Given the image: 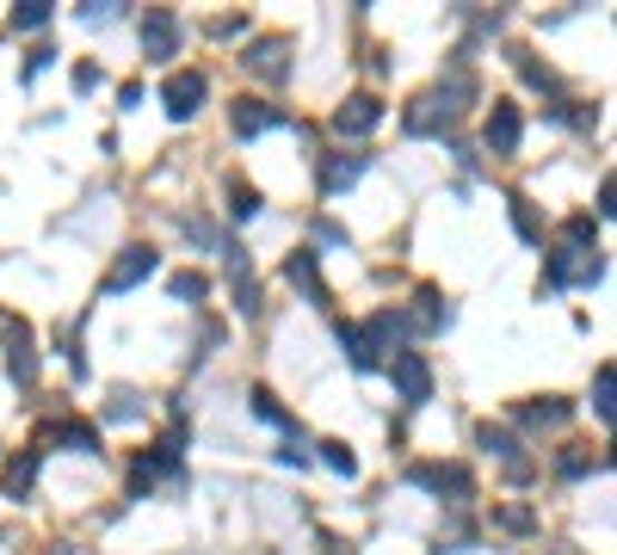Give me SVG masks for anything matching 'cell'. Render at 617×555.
Returning <instances> with one entry per match:
<instances>
[{
	"mask_svg": "<svg viewBox=\"0 0 617 555\" xmlns=\"http://www.w3.org/2000/svg\"><path fill=\"white\" fill-rule=\"evenodd\" d=\"M228 278H235V309H242V315H259V284H254V272H247L242 260H228Z\"/></svg>",
	"mask_w": 617,
	"mask_h": 555,
	"instance_id": "cell-23",
	"label": "cell"
},
{
	"mask_svg": "<svg viewBox=\"0 0 617 555\" xmlns=\"http://www.w3.org/2000/svg\"><path fill=\"white\" fill-rule=\"evenodd\" d=\"M359 173H364V155H327V160H322V192L334 198V192H346Z\"/></svg>",
	"mask_w": 617,
	"mask_h": 555,
	"instance_id": "cell-19",
	"label": "cell"
},
{
	"mask_svg": "<svg viewBox=\"0 0 617 555\" xmlns=\"http://www.w3.org/2000/svg\"><path fill=\"white\" fill-rule=\"evenodd\" d=\"M242 62L254 68L259 80H284V75H291V38H254Z\"/></svg>",
	"mask_w": 617,
	"mask_h": 555,
	"instance_id": "cell-13",
	"label": "cell"
},
{
	"mask_svg": "<svg viewBox=\"0 0 617 555\" xmlns=\"http://www.w3.org/2000/svg\"><path fill=\"white\" fill-rule=\"evenodd\" d=\"M568 413H575V408H568V401H556V396H543V401H519V420H525V426H562Z\"/></svg>",
	"mask_w": 617,
	"mask_h": 555,
	"instance_id": "cell-21",
	"label": "cell"
},
{
	"mask_svg": "<svg viewBox=\"0 0 617 555\" xmlns=\"http://www.w3.org/2000/svg\"><path fill=\"white\" fill-rule=\"evenodd\" d=\"M228 124H235V136H266V130H278V124H284V111L266 106V99H235Z\"/></svg>",
	"mask_w": 617,
	"mask_h": 555,
	"instance_id": "cell-14",
	"label": "cell"
},
{
	"mask_svg": "<svg viewBox=\"0 0 617 555\" xmlns=\"http://www.w3.org/2000/svg\"><path fill=\"white\" fill-rule=\"evenodd\" d=\"M204 99H210V80H204L198 68H174V75L161 80V106H167V118H174V124L198 118Z\"/></svg>",
	"mask_w": 617,
	"mask_h": 555,
	"instance_id": "cell-7",
	"label": "cell"
},
{
	"mask_svg": "<svg viewBox=\"0 0 617 555\" xmlns=\"http://www.w3.org/2000/svg\"><path fill=\"white\" fill-rule=\"evenodd\" d=\"M50 26V0H19L13 7V31H38Z\"/></svg>",
	"mask_w": 617,
	"mask_h": 555,
	"instance_id": "cell-28",
	"label": "cell"
},
{
	"mask_svg": "<svg viewBox=\"0 0 617 555\" xmlns=\"http://www.w3.org/2000/svg\"><path fill=\"white\" fill-rule=\"evenodd\" d=\"M500 525H507V530H531V525H537V518H531V513H525V506H507V513H500Z\"/></svg>",
	"mask_w": 617,
	"mask_h": 555,
	"instance_id": "cell-31",
	"label": "cell"
},
{
	"mask_svg": "<svg viewBox=\"0 0 617 555\" xmlns=\"http://www.w3.org/2000/svg\"><path fill=\"white\" fill-rule=\"evenodd\" d=\"M284 278H291L308 303H327V284H322V272H315V253H308V247H296L291 260H284Z\"/></svg>",
	"mask_w": 617,
	"mask_h": 555,
	"instance_id": "cell-16",
	"label": "cell"
},
{
	"mask_svg": "<svg viewBox=\"0 0 617 555\" xmlns=\"http://www.w3.org/2000/svg\"><path fill=\"white\" fill-rule=\"evenodd\" d=\"M519 136H525L519 106H512V99H494V106H488V124H482V143L494 148V155H512V148H519Z\"/></svg>",
	"mask_w": 617,
	"mask_h": 555,
	"instance_id": "cell-10",
	"label": "cell"
},
{
	"mask_svg": "<svg viewBox=\"0 0 617 555\" xmlns=\"http://www.w3.org/2000/svg\"><path fill=\"white\" fill-rule=\"evenodd\" d=\"M476 445H482V450H494V457H507V469H512V463H525V457H519V438H512L507 426H494V420H482V426H476Z\"/></svg>",
	"mask_w": 617,
	"mask_h": 555,
	"instance_id": "cell-20",
	"label": "cell"
},
{
	"mask_svg": "<svg viewBox=\"0 0 617 555\" xmlns=\"http://www.w3.org/2000/svg\"><path fill=\"white\" fill-rule=\"evenodd\" d=\"M155 265H161V253H155V247H143V241H130V247H124L118 260L106 265V278H99V291H106V296L136 291V284H148V278H155Z\"/></svg>",
	"mask_w": 617,
	"mask_h": 555,
	"instance_id": "cell-6",
	"label": "cell"
},
{
	"mask_svg": "<svg viewBox=\"0 0 617 555\" xmlns=\"http://www.w3.org/2000/svg\"><path fill=\"white\" fill-rule=\"evenodd\" d=\"M179 450H186V426H167V438L155 450H143L136 457V469H130V494H143V488H155L161 476H179Z\"/></svg>",
	"mask_w": 617,
	"mask_h": 555,
	"instance_id": "cell-4",
	"label": "cell"
},
{
	"mask_svg": "<svg viewBox=\"0 0 617 555\" xmlns=\"http://www.w3.org/2000/svg\"><path fill=\"white\" fill-rule=\"evenodd\" d=\"M143 50H148V62H167L179 50V19L167 7H148L143 13Z\"/></svg>",
	"mask_w": 617,
	"mask_h": 555,
	"instance_id": "cell-12",
	"label": "cell"
},
{
	"mask_svg": "<svg viewBox=\"0 0 617 555\" xmlns=\"http://www.w3.org/2000/svg\"><path fill=\"white\" fill-rule=\"evenodd\" d=\"M390 333H402V321H395V315H371L364 328H340V345H346L352 370H376V364H383Z\"/></svg>",
	"mask_w": 617,
	"mask_h": 555,
	"instance_id": "cell-3",
	"label": "cell"
},
{
	"mask_svg": "<svg viewBox=\"0 0 617 555\" xmlns=\"http://www.w3.org/2000/svg\"><path fill=\"white\" fill-rule=\"evenodd\" d=\"M390 377H395V396H402L408 408H427V401H432V364H427V352H395L390 358Z\"/></svg>",
	"mask_w": 617,
	"mask_h": 555,
	"instance_id": "cell-9",
	"label": "cell"
},
{
	"mask_svg": "<svg viewBox=\"0 0 617 555\" xmlns=\"http://www.w3.org/2000/svg\"><path fill=\"white\" fill-rule=\"evenodd\" d=\"M395 321H402V333H439L444 321H451V309H444V303H439V291L427 284V291L414 296V309H408V315H395Z\"/></svg>",
	"mask_w": 617,
	"mask_h": 555,
	"instance_id": "cell-15",
	"label": "cell"
},
{
	"mask_svg": "<svg viewBox=\"0 0 617 555\" xmlns=\"http://www.w3.org/2000/svg\"><path fill=\"white\" fill-rule=\"evenodd\" d=\"M278 463H291V469H296V463H308V450H303V438H291V445H284V450H278Z\"/></svg>",
	"mask_w": 617,
	"mask_h": 555,
	"instance_id": "cell-32",
	"label": "cell"
},
{
	"mask_svg": "<svg viewBox=\"0 0 617 555\" xmlns=\"http://www.w3.org/2000/svg\"><path fill=\"white\" fill-rule=\"evenodd\" d=\"M476 93V80L470 75H451V87H432V93H420L414 106L402 111V124H408V136H439V130H451L457 124V99H470Z\"/></svg>",
	"mask_w": 617,
	"mask_h": 555,
	"instance_id": "cell-2",
	"label": "cell"
},
{
	"mask_svg": "<svg viewBox=\"0 0 617 555\" xmlns=\"http://www.w3.org/2000/svg\"><path fill=\"white\" fill-rule=\"evenodd\" d=\"M43 438L68 445V450H99V426H87V420H56V426H43Z\"/></svg>",
	"mask_w": 617,
	"mask_h": 555,
	"instance_id": "cell-18",
	"label": "cell"
},
{
	"mask_svg": "<svg viewBox=\"0 0 617 555\" xmlns=\"http://www.w3.org/2000/svg\"><path fill=\"white\" fill-rule=\"evenodd\" d=\"M0 488H7V500H26V494L38 488V450H13V463H7Z\"/></svg>",
	"mask_w": 617,
	"mask_h": 555,
	"instance_id": "cell-17",
	"label": "cell"
},
{
	"mask_svg": "<svg viewBox=\"0 0 617 555\" xmlns=\"http://www.w3.org/2000/svg\"><path fill=\"white\" fill-rule=\"evenodd\" d=\"M507 204H512V228H519V241H543V228H537L531 198H507Z\"/></svg>",
	"mask_w": 617,
	"mask_h": 555,
	"instance_id": "cell-29",
	"label": "cell"
},
{
	"mask_svg": "<svg viewBox=\"0 0 617 555\" xmlns=\"http://www.w3.org/2000/svg\"><path fill=\"white\" fill-rule=\"evenodd\" d=\"M592 413H599V420H611V413H617V370L611 364L592 370Z\"/></svg>",
	"mask_w": 617,
	"mask_h": 555,
	"instance_id": "cell-22",
	"label": "cell"
},
{
	"mask_svg": "<svg viewBox=\"0 0 617 555\" xmlns=\"http://www.w3.org/2000/svg\"><path fill=\"white\" fill-rule=\"evenodd\" d=\"M383 124V99L376 93H352L346 106H334V130L340 136H371Z\"/></svg>",
	"mask_w": 617,
	"mask_h": 555,
	"instance_id": "cell-11",
	"label": "cell"
},
{
	"mask_svg": "<svg viewBox=\"0 0 617 555\" xmlns=\"http://www.w3.org/2000/svg\"><path fill=\"white\" fill-rule=\"evenodd\" d=\"M408 481H414V488H427V494H451V500H470L476 494V481H470V469H463V463H414V469H408Z\"/></svg>",
	"mask_w": 617,
	"mask_h": 555,
	"instance_id": "cell-8",
	"label": "cell"
},
{
	"mask_svg": "<svg viewBox=\"0 0 617 555\" xmlns=\"http://www.w3.org/2000/svg\"><path fill=\"white\" fill-rule=\"evenodd\" d=\"M167 291H174L179 303H204V296H210V278H204V272H174Z\"/></svg>",
	"mask_w": 617,
	"mask_h": 555,
	"instance_id": "cell-26",
	"label": "cell"
},
{
	"mask_svg": "<svg viewBox=\"0 0 617 555\" xmlns=\"http://www.w3.org/2000/svg\"><path fill=\"white\" fill-rule=\"evenodd\" d=\"M587 463H592L587 445H568L562 457H556V469H562V476H587Z\"/></svg>",
	"mask_w": 617,
	"mask_h": 555,
	"instance_id": "cell-30",
	"label": "cell"
},
{
	"mask_svg": "<svg viewBox=\"0 0 617 555\" xmlns=\"http://www.w3.org/2000/svg\"><path fill=\"white\" fill-rule=\"evenodd\" d=\"M254 413H259V420H266V426H284V432H291V438H303V432H296V420H291V413H284V401L272 396L266 383L254 389Z\"/></svg>",
	"mask_w": 617,
	"mask_h": 555,
	"instance_id": "cell-24",
	"label": "cell"
},
{
	"mask_svg": "<svg viewBox=\"0 0 617 555\" xmlns=\"http://www.w3.org/2000/svg\"><path fill=\"white\" fill-rule=\"evenodd\" d=\"M0 345H7V370H13V383L19 389H31L38 383V340H31V328H26V315H0Z\"/></svg>",
	"mask_w": 617,
	"mask_h": 555,
	"instance_id": "cell-5",
	"label": "cell"
},
{
	"mask_svg": "<svg viewBox=\"0 0 617 555\" xmlns=\"http://www.w3.org/2000/svg\"><path fill=\"white\" fill-rule=\"evenodd\" d=\"M599 278H605L599 228H592V216H568L562 241H556V253H550L543 284H550V291H568V284H599Z\"/></svg>",
	"mask_w": 617,
	"mask_h": 555,
	"instance_id": "cell-1",
	"label": "cell"
},
{
	"mask_svg": "<svg viewBox=\"0 0 617 555\" xmlns=\"http://www.w3.org/2000/svg\"><path fill=\"white\" fill-rule=\"evenodd\" d=\"M315 450H322V463L334 469V476H346V481L359 476V457H352V445H346V438H322Z\"/></svg>",
	"mask_w": 617,
	"mask_h": 555,
	"instance_id": "cell-25",
	"label": "cell"
},
{
	"mask_svg": "<svg viewBox=\"0 0 617 555\" xmlns=\"http://www.w3.org/2000/svg\"><path fill=\"white\" fill-rule=\"evenodd\" d=\"M228 216H235V223H247V216H259V192H254V185H242V179L228 185Z\"/></svg>",
	"mask_w": 617,
	"mask_h": 555,
	"instance_id": "cell-27",
	"label": "cell"
}]
</instances>
